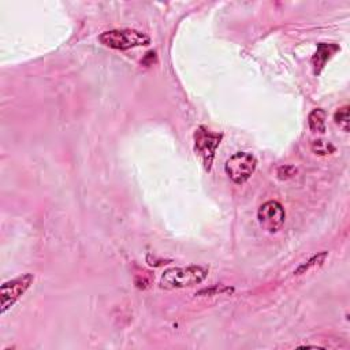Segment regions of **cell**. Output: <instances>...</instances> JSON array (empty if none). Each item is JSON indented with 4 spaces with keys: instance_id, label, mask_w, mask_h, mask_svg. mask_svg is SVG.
Masks as SVG:
<instances>
[{
    "instance_id": "obj_1",
    "label": "cell",
    "mask_w": 350,
    "mask_h": 350,
    "mask_svg": "<svg viewBox=\"0 0 350 350\" xmlns=\"http://www.w3.org/2000/svg\"><path fill=\"white\" fill-rule=\"evenodd\" d=\"M208 276V268L201 265L174 267L165 269L160 278V286L163 288H183L201 283Z\"/></svg>"
},
{
    "instance_id": "obj_2",
    "label": "cell",
    "mask_w": 350,
    "mask_h": 350,
    "mask_svg": "<svg viewBox=\"0 0 350 350\" xmlns=\"http://www.w3.org/2000/svg\"><path fill=\"white\" fill-rule=\"evenodd\" d=\"M100 42L108 48L127 51L137 46H145L150 42V38L138 30L134 29H115L108 30L100 34Z\"/></svg>"
},
{
    "instance_id": "obj_3",
    "label": "cell",
    "mask_w": 350,
    "mask_h": 350,
    "mask_svg": "<svg viewBox=\"0 0 350 350\" xmlns=\"http://www.w3.org/2000/svg\"><path fill=\"white\" fill-rule=\"evenodd\" d=\"M193 138H194V150L198 154V157L201 159L204 170L209 172L212 168V164H213L216 149L221 142L223 134L215 133V131L209 130L206 126L201 124L196 129Z\"/></svg>"
},
{
    "instance_id": "obj_4",
    "label": "cell",
    "mask_w": 350,
    "mask_h": 350,
    "mask_svg": "<svg viewBox=\"0 0 350 350\" xmlns=\"http://www.w3.org/2000/svg\"><path fill=\"white\" fill-rule=\"evenodd\" d=\"M257 159L249 152H237L224 164V171L235 185L245 183L256 171Z\"/></svg>"
},
{
    "instance_id": "obj_5",
    "label": "cell",
    "mask_w": 350,
    "mask_h": 350,
    "mask_svg": "<svg viewBox=\"0 0 350 350\" xmlns=\"http://www.w3.org/2000/svg\"><path fill=\"white\" fill-rule=\"evenodd\" d=\"M34 280L33 273H25L18 278H14L0 287V313L4 314L8 309H11L18 299L27 291Z\"/></svg>"
},
{
    "instance_id": "obj_6",
    "label": "cell",
    "mask_w": 350,
    "mask_h": 350,
    "mask_svg": "<svg viewBox=\"0 0 350 350\" xmlns=\"http://www.w3.org/2000/svg\"><path fill=\"white\" fill-rule=\"evenodd\" d=\"M257 219L261 228H264L268 232H278L284 224L286 212L280 202L269 200L258 208Z\"/></svg>"
},
{
    "instance_id": "obj_7",
    "label": "cell",
    "mask_w": 350,
    "mask_h": 350,
    "mask_svg": "<svg viewBox=\"0 0 350 350\" xmlns=\"http://www.w3.org/2000/svg\"><path fill=\"white\" fill-rule=\"evenodd\" d=\"M339 45L338 44H327V42H321L317 45V49L312 57V66H313V72L316 75H319L321 72V70L324 68L325 63L339 51Z\"/></svg>"
},
{
    "instance_id": "obj_8",
    "label": "cell",
    "mask_w": 350,
    "mask_h": 350,
    "mask_svg": "<svg viewBox=\"0 0 350 350\" xmlns=\"http://www.w3.org/2000/svg\"><path fill=\"white\" fill-rule=\"evenodd\" d=\"M325 118L327 113L321 108H314L308 116L309 129L314 133H324L325 131Z\"/></svg>"
},
{
    "instance_id": "obj_9",
    "label": "cell",
    "mask_w": 350,
    "mask_h": 350,
    "mask_svg": "<svg viewBox=\"0 0 350 350\" xmlns=\"http://www.w3.org/2000/svg\"><path fill=\"white\" fill-rule=\"evenodd\" d=\"M327 256H328V252H325V250H323V252H320V253L312 256L309 260H306L305 262H302V264L294 271V275L298 276V275H302V273L309 272L310 269H314V268L321 267V265L324 264Z\"/></svg>"
},
{
    "instance_id": "obj_10",
    "label": "cell",
    "mask_w": 350,
    "mask_h": 350,
    "mask_svg": "<svg viewBox=\"0 0 350 350\" xmlns=\"http://www.w3.org/2000/svg\"><path fill=\"white\" fill-rule=\"evenodd\" d=\"M334 120L345 133H347L350 130V127H349V124H350L349 105H343V107L338 108L336 112L334 113Z\"/></svg>"
},
{
    "instance_id": "obj_11",
    "label": "cell",
    "mask_w": 350,
    "mask_h": 350,
    "mask_svg": "<svg viewBox=\"0 0 350 350\" xmlns=\"http://www.w3.org/2000/svg\"><path fill=\"white\" fill-rule=\"evenodd\" d=\"M310 149L313 153L320 156L331 154L335 152V146L329 141H324V139H314L310 145Z\"/></svg>"
},
{
    "instance_id": "obj_12",
    "label": "cell",
    "mask_w": 350,
    "mask_h": 350,
    "mask_svg": "<svg viewBox=\"0 0 350 350\" xmlns=\"http://www.w3.org/2000/svg\"><path fill=\"white\" fill-rule=\"evenodd\" d=\"M297 174V168L294 165H288V164H284V165H280L276 171V176L280 179V180H287L290 178H293L294 175Z\"/></svg>"
}]
</instances>
